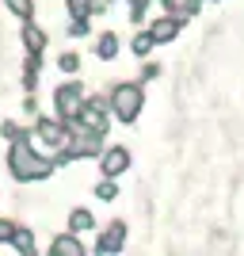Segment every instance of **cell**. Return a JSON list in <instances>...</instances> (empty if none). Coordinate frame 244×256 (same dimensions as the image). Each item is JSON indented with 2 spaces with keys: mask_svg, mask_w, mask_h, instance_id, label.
Segmentation results:
<instances>
[{
  "mask_svg": "<svg viewBox=\"0 0 244 256\" xmlns=\"http://www.w3.org/2000/svg\"><path fill=\"white\" fill-rule=\"evenodd\" d=\"M8 164H11V172H15V180H42V176H50V160L27 153L23 146H15V150H11Z\"/></svg>",
  "mask_w": 244,
  "mask_h": 256,
  "instance_id": "obj_1",
  "label": "cell"
},
{
  "mask_svg": "<svg viewBox=\"0 0 244 256\" xmlns=\"http://www.w3.org/2000/svg\"><path fill=\"white\" fill-rule=\"evenodd\" d=\"M141 111V88L126 84V88H118L115 92V115L122 118V122H134Z\"/></svg>",
  "mask_w": 244,
  "mask_h": 256,
  "instance_id": "obj_2",
  "label": "cell"
},
{
  "mask_svg": "<svg viewBox=\"0 0 244 256\" xmlns=\"http://www.w3.org/2000/svg\"><path fill=\"white\" fill-rule=\"evenodd\" d=\"M80 107H84V96H80V88H76V84L57 88V111H61V115H76Z\"/></svg>",
  "mask_w": 244,
  "mask_h": 256,
  "instance_id": "obj_3",
  "label": "cell"
},
{
  "mask_svg": "<svg viewBox=\"0 0 244 256\" xmlns=\"http://www.w3.org/2000/svg\"><path fill=\"white\" fill-rule=\"evenodd\" d=\"M126 164H130V153H126V150H111V153L103 157V172H107V176L126 172Z\"/></svg>",
  "mask_w": 244,
  "mask_h": 256,
  "instance_id": "obj_4",
  "label": "cell"
},
{
  "mask_svg": "<svg viewBox=\"0 0 244 256\" xmlns=\"http://www.w3.org/2000/svg\"><path fill=\"white\" fill-rule=\"evenodd\" d=\"M53 252H57V256H84V245H80L76 237H57Z\"/></svg>",
  "mask_w": 244,
  "mask_h": 256,
  "instance_id": "obj_5",
  "label": "cell"
},
{
  "mask_svg": "<svg viewBox=\"0 0 244 256\" xmlns=\"http://www.w3.org/2000/svg\"><path fill=\"white\" fill-rule=\"evenodd\" d=\"M168 38H176V20L153 23V42H168Z\"/></svg>",
  "mask_w": 244,
  "mask_h": 256,
  "instance_id": "obj_6",
  "label": "cell"
},
{
  "mask_svg": "<svg viewBox=\"0 0 244 256\" xmlns=\"http://www.w3.org/2000/svg\"><path fill=\"white\" fill-rule=\"evenodd\" d=\"M122 237H126V230H122V226H115V230H111V234L99 241V248H103V252H118V248H122V245H118Z\"/></svg>",
  "mask_w": 244,
  "mask_h": 256,
  "instance_id": "obj_7",
  "label": "cell"
},
{
  "mask_svg": "<svg viewBox=\"0 0 244 256\" xmlns=\"http://www.w3.org/2000/svg\"><path fill=\"white\" fill-rule=\"evenodd\" d=\"M38 134H42V142H50V146L65 142V130L57 126V122H42V126H38Z\"/></svg>",
  "mask_w": 244,
  "mask_h": 256,
  "instance_id": "obj_8",
  "label": "cell"
},
{
  "mask_svg": "<svg viewBox=\"0 0 244 256\" xmlns=\"http://www.w3.org/2000/svg\"><path fill=\"white\" fill-rule=\"evenodd\" d=\"M11 245L19 248V252H34V237L27 230H11Z\"/></svg>",
  "mask_w": 244,
  "mask_h": 256,
  "instance_id": "obj_9",
  "label": "cell"
},
{
  "mask_svg": "<svg viewBox=\"0 0 244 256\" xmlns=\"http://www.w3.org/2000/svg\"><path fill=\"white\" fill-rule=\"evenodd\" d=\"M23 42H27V50H42L46 38H42V31H38V27H27V31H23Z\"/></svg>",
  "mask_w": 244,
  "mask_h": 256,
  "instance_id": "obj_10",
  "label": "cell"
},
{
  "mask_svg": "<svg viewBox=\"0 0 244 256\" xmlns=\"http://www.w3.org/2000/svg\"><path fill=\"white\" fill-rule=\"evenodd\" d=\"M69 226H73L76 234H84V230H92V214H88V210H73V218H69Z\"/></svg>",
  "mask_w": 244,
  "mask_h": 256,
  "instance_id": "obj_11",
  "label": "cell"
},
{
  "mask_svg": "<svg viewBox=\"0 0 244 256\" xmlns=\"http://www.w3.org/2000/svg\"><path fill=\"white\" fill-rule=\"evenodd\" d=\"M115 50H118V38L115 34H103L99 38V58H115Z\"/></svg>",
  "mask_w": 244,
  "mask_h": 256,
  "instance_id": "obj_12",
  "label": "cell"
},
{
  "mask_svg": "<svg viewBox=\"0 0 244 256\" xmlns=\"http://www.w3.org/2000/svg\"><path fill=\"white\" fill-rule=\"evenodd\" d=\"M8 8L15 16H31V0H8Z\"/></svg>",
  "mask_w": 244,
  "mask_h": 256,
  "instance_id": "obj_13",
  "label": "cell"
},
{
  "mask_svg": "<svg viewBox=\"0 0 244 256\" xmlns=\"http://www.w3.org/2000/svg\"><path fill=\"white\" fill-rule=\"evenodd\" d=\"M149 46H153V34H141L138 42H134V50H138V54H149Z\"/></svg>",
  "mask_w": 244,
  "mask_h": 256,
  "instance_id": "obj_14",
  "label": "cell"
},
{
  "mask_svg": "<svg viewBox=\"0 0 244 256\" xmlns=\"http://www.w3.org/2000/svg\"><path fill=\"white\" fill-rule=\"evenodd\" d=\"M115 195H118L115 184H99V199H115Z\"/></svg>",
  "mask_w": 244,
  "mask_h": 256,
  "instance_id": "obj_15",
  "label": "cell"
},
{
  "mask_svg": "<svg viewBox=\"0 0 244 256\" xmlns=\"http://www.w3.org/2000/svg\"><path fill=\"white\" fill-rule=\"evenodd\" d=\"M76 65H80V62H76V58H73V54H65V58H61V69H65V73H73V69H76Z\"/></svg>",
  "mask_w": 244,
  "mask_h": 256,
  "instance_id": "obj_16",
  "label": "cell"
},
{
  "mask_svg": "<svg viewBox=\"0 0 244 256\" xmlns=\"http://www.w3.org/2000/svg\"><path fill=\"white\" fill-rule=\"evenodd\" d=\"M88 8H92V0H73V12H76V16H84Z\"/></svg>",
  "mask_w": 244,
  "mask_h": 256,
  "instance_id": "obj_17",
  "label": "cell"
},
{
  "mask_svg": "<svg viewBox=\"0 0 244 256\" xmlns=\"http://www.w3.org/2000/svg\"><path fill=\"white\" fill-rule=\"evenodd\" d=\"M4 237H11V226L8 222H0V241H4Z\"/></svg>",
  "mask_w": 244,
  "mask_h": 256,
  "instance_id": "obj_18",
  "label": "cell"
}]
</instances>
